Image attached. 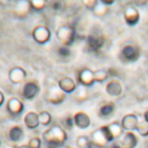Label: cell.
<instances>
[{"label":"cell","instance_id":"1","mask_svg":"<svg viewBox=\"0 0 148 148\" xmlns=\"http://www.w3.org/2000/svg\"><path fill=\"white\" fill-rule=\"evenodd\" d=\"M43 139L45 143H53L61 145L66 141L67 134L65 131L59 125H53L44 132Z\"/></svg>","mask_w":148,"mask_h":148},{"label":"cell","instance_id":"2","mask_svg":"<svg viewBox=\"0 0 148 148\" xmlns=\"http://www.w3.org/2000/svg\"><path fill=\"white\" fill-rule=\"evenodd\" d=\"M113 139L114 138L111 135L106 125L96 129L92 133L91 142H92V145H94L97 148H103L108 143L112 142Z\"/></svg>","mask_w":148,"mask_h":148},{"label":"cell","instance_id":"3","mask_svg":"<svg viewBox=\"0 0 148 148\" xmlns=\"http://www.w3.org/2000/svg\"><path fill=\"white\" fill-rule=\"evenodd\" d=\"M56 36L63 46L69 47L75 38V30L71 25H61L56 32Z\"/></svg>","mask_w":148,"mask_h":148},{"label":"cell","instance_id":"4","mask_svg":"<svg viewBox=\"0 0 148 148\" xmlns=\"http://www.w3.org/2000/svg\"><path fill=\"white\" fill-rule=\"evenodd\" d=\"M46 99L54 105H58V104H61L64 99H65V92H64L58 86H51L45 94Z\"/></svg>","mask_w":148,"mask_h":148},{"label":"cell","instance_id":"5","mask_svg":"<svg viewBox=\"0 0 148 148\" xmlns=\"http://www.w3.org/2000/svg\"><path fill=\"white\" fill-rule=\"evenodd\" d=\"M34 40L41 45L47 43L51 38V31L45 25H38L32 32Z\"/></svg>","mask_w":148,"mask_h":148},{"label":"cell","instance_id":"6","mask_svg":"<svg viewBox=\"0 0 148 148\" xmlns=\"http://www.w3.org/2000/svg\"><path fill=\"white\" fill-rule=\"evenodd\" d=\"M140 57L139 48L136 45H125L121 51V58L127 62H134Z\"/></svg>","mask_w":148,"mask_h":148},{"label":"cell","instance_id":"7","mask_svg":"<svg viewBox=\"0 0 148 148\" xmlns=\"http://www.w3.org/2000/svg\"><path fill=\"white\" fill-rule=\"evenodd\" d=\"M78 80L81 86H84L86 87L91 86L94 82V71H92L89 68H85L81 70L79 73Z\"/></svg>","mask_w":148,"mask_h":148},{"label":"cell","instance_id":"8","mask_svg":"<svg viewBox=\"0 0 148 148\" xmlns=\"http://www.w3.org/2000/svg\"><path fill=\"white\" fill-rule=\"evenodd\" d=\"M139 12L134 6H128L124 12V18L125 23L130 26L136 25L139 21Z\"/></svg>","mask_w":148,"mask_h":148},{"label":"cell","instance_id":"9","mask_svg":"<svg viewBox=\"0 0 148 148\" xmlns=\"http://www.w3.org/2000/svg\"><path fill=\"white\" fill-rule=\"evenodd\" d=\"M138 117L133 113L126 114L123 117L121 120V125L124 130L126 132H133L137 129V126L138 125Z\"/></svg>","mask_w":148,"mask_h":148},{"label":"cell","instance_id":"10","mask_svg":"<svg viewBox=\"0 0 148 148\" xmlns=\"http://www.w3.org/2000/svg\"><path fill=\"white\" fill-rule=\"evenodd\" d=\"M39 92V86L36 82L29 81L25 83L23 87L22 95L25 99H34Z\"/></svg>","mask_w":148,"mask_h":148},{"label":"cell","instance_id":"11","mask_svg":"<svg viewBox=\"0 0 148 148\" xmlns=\"http://www.w3.org/2000/svg\"><path fill=\"white\" fill-rule=\"evenodd\" d=\"M74 124L79 129H86L91 124V119L84 112H78L73 116Z\"/></svg>","mask_w":148,"mask_h":148},{"label":"cell","instance_id":"12","mask_svg":"<svg viewBox=\"0 0 148 148\" xmlns=\"http://www.w3.org/2000/svg\"><path fill=\"white\" fill-rule=\"evenodd\" d=\"M58 87L65 93H72L77 89V85L71 77H64L62 78L58 84Z\"/></svg>","mask_w":148,"mask_h":148},{"label":"cell","instance_id":"13","mask_svg":"<svg viewBox=\"0 0 148 148\" xmlns=\"http://www.w3.org/2000/svg\"><path fill=\"white\" fill-rule=\"evenodd\" d=\"M122 91H123L122 84L120 83V81H119L117 79H112V80L109 81L106 86V93L112 97L119 96L122 93Z\"/></svg>","mask_w":148,"mask_h":148},{"label":"cell","instance_id":"14","mask_svg":"<svg viewBox=\"0 0 148 148\" xmlns=\"http://www.w3.org/2000/svg\"><path fill=\"white\" fill-rule=\"evenodd\" d=\"M138 144V138L133 132H126L121 138L122 148H135Z\"/></svg>","mask_w":148,"mask_h":148},{"label":"cell","instance_id":"15","mask_svg":"<svg viewBox=\"0 0 148 148\" xmlns=\"http://www.w3.org/2000/svg\"><path fill=\"white\" fill-rule=\"evenodd\" d=\"M9 78L12 83L18 84L25 80V79L26 78V72L21 67H14L10 71Z\"/></svg>","mask_w":148,"mask_h":148},{"label":"cell","instance_id":"16","mask_svg":"<svg viewBox=\"0 0 148 148\" xmlns=\"http://www.w3.org/2000/svg\"><path fill=\"white\" fill-rule=\"evenodd\" d=\"M6 108H7L8 112L11 114L18 115V114H19V113H21L23 112L24 105L18 99L12 98L8 101V103L6 105Z\"/></svg>","mask_w":148,"mask_h":148},{"label":"cell","instance_id":"17","mask_svg":"<svg viewBox=\"0 0 148 148\" xmlns=\"http://www.w3.org/2000/svg\"><path fill=\"white\" fill-rule=\"evenodd\" d=\"M105 43V38L99 34L90 35L87 39V45L92 51H97L103 46Z\"/></svg>","mask_w":148,"mask_h":148},{"label":"cell","instance_id":"18","mask_svg":"<svg viewBox=\"0 0 148 148\" xmlns=\"http://www.w3.org/2000/svg\"><path fill=\"white\" fill-rule=\"evenodd\" d=\"M25 124L29 129H35L38 126L39 119H38V114L35 112H29L26 113L24 119Z\"/></svg>","mask_w":148,"mask_h":148},{"label":"cell","instance_id":"19","mask_svg":"<svg viewBox=\"0 0 148 148\" xmlns=\"http://www.w3.org/2000/svg\"><path fill=\"white\" fill-rule=\"evenodd\" d=\"M9 138H10L11 141L13 142V143L20 142L22 140V138H24V131H23V129L18 125L13 126L9 132Z\"/></svg>","mask_w":148,"mask_h":148},{"label":"cell","instance_id":"20","mask_svg":"<svg viewBox=\"0 0 148 148\" xmlns=\"http://www.w3.org/2000/svg\"><path fill=\"white\" fill-rule=\"evenodd\" d=\"M72 97L73 99L79 101V102H83L87 99L88 98V90L86 86H80L77 87V89L72 92Z\"/></svg>","mask_w":148,"mask_h":148},{"label":"cell","instance_id":"21","mask_svg":"<svg viewBox=\"0 0 148 148\" xmlns=\"http://www.w3.org/2000/svg\"><path fill=\"white\" fill-rule=\"evenodd\" d=\"M107 127H108V130L113 138H119L123 134L124 129L121 125V123H119L118 121H114V122L107 125Z\"/></svg>","mask_w":148,"mask_h":148},{"label":"cell","instance_id":"22","mask_svg":"<svg viewBox=\"0 0 148 148\" xmlns=\"http://www.w3.org/2000/svg\"><path fill=\"white\" fill-rule=\"evenodd\" d=\"M32 6L30 4V1H20L16 6L15 12L18 13V16H25L31 10Z\"/></svg>","mask_w":148,"mask_h":148},{"label":"cell","instance_id":"23","mask_svg":"<svg viewBox=\"0 0 148 148\" xmlns=\"http://www.w3.org/2000/svg\"><path fill=\"white\" fill-rule=\"evenodd\" d=\"M114 109H115V106L112 103H107V104H105L104 106H102L99 109V115L101 117V118H106V117H109L113 112H114Z\"/></svg>","mask_w":148,"mask_h":148},{"label":"cell","instance_id":"24","mask_svg":"<svg viewBox=\"0 0 148 148\" xmlns=\"http://www.w3.org/2000/svg\"><path fill=\"white\" fill-rule=\"evenodd\" d=\"M92 12L98 17H103L106 14H107V12H109V8L107 5H104L101 1H98L97 5H95V7Z\"/></svg>","mask_w":148,"mask_h":148},{"label":"cell","instance_id":"25","mask_svg":"<svg viewBox=\"0 0 148 148\" xmlns=\"http://www.w3.org/2000/svg\"><path fill=\"white\" fill-rule=\"evenodd\" d=\"M76 143L79 148H90L92 145L91 139L87 136H85V135L79 136L77 138Z\"/></svg>","mask_w":148,"mask_h":148},{"label":"cell","instance_id":"26","mask_svg":"<svg viewBox=\"0 0 148 148\" xmlns=\"http://www.w3.org/2000/svg\"><path fill=\"white\" fill-rule=\"evenodd\" d=\"M108 78V71L104 69H99L94 71V79L95 82H104Z\"/></svg>","mask_w":148,"mask_h":148},{"label":"cell","instance_id":"27","mask_svg":"<svg viewBox=\"0 0 148 148\" xmlns=\"http://www.w3.org/2000/svg\"><path fill=\"white\" fill-rule=\"evenodd\" d=\"M38 119H39V123L43 125H48L51 122V115L46 112V111H43L41 112H39L38 114Z\"/></svg>","mask_w":148,"mask_h":148},{"label":"cell","instance_id":"28","mask_svg":"<svg viewBox=\"0 0 148 148\" xmlns=\"http://www.w3.org/2000/svg\"><path fill=\"white\" fill-rule=\"evenodd\" d=\"M136 131L140 134V136L147 137L148 136V123H146L145 120L139 121Z\"/></svg>","mask_w":148,"mask_h":148},{"label":"cell","instance_id":"29","mask_svg":"<svg viewBox=\"0 0 148 148\" xmlns=\"http://www.w3.org/2000/svg\"><path fill=\"white\" fill-rule=\"evenodd\" d=\"M30 4L32 9L36 11H41L45 7L46 2L45 0H32V1H30Z\"/></svg>","mask_w":148,"mask_h":148},{"label":"cell","instance_id":"30","mask_svg":"<svg viewBox=\"0 0 148 148\" xmlns=\"http://www.w3.org/2000/svg\"><path fill=\"white\" fill-rule=\"evenodd\" d=\"M63 125H64V128H66V129H71L73 127V125H75V124H74L73 117H71V116L65 117L63 119Z\"/></svg>","mask_w":148,"mask_h":148},{"label":"cell","instance_id":"31","mask_svg":"<svg viewBox=\"0 0 148 148\" xmlns=\"http://www.w3.org/2000/svg\"><path fill=\"white\" fill-rule=\"evenodd\" d=\"M41 139L38 137H34L29 140L28 145L31 148H40L41 147Z\"/></svg>","mask_w":148,"mask_h":148},{"label":"cell","instance_id":"32","mask_svg":"<svg viewBox=\"0 0 148 148\" xmlns=\"http://www.w3.org/2000/svg\"><path fill=\"white\" fill-rule=\"evenodd\" d=\"M58 53H59V55H61V56H63V57H67V56L70 55L71 51H70L69 47H67V46H63V45H62V46L58 49Z\"/></svg>","mask_w":148,"mask_h":148},{"label":"cell","instance_id":"33","mask_svg":"<svg viewBox=\"0 0 148 148\" xmlns=\"http://www.w3.org/2000/svg\"><path fill=\"white\" fill-rule=\"evenodd\" d=\"M97 3H98V1H96V0H86V1H84L85 5H86L88 9H90L91 11L93 10V8H94L95 5H97Z\"/></svg>","mask_w":148,"mask_h":148},{"label":"cell","instance_id":"34","mask_svg":"<svg viewBox=\"0 0 148 148\" xmlns=\"http://www.w3.org/2000/svg\"><path fill=\"white\" fill-rule=\"evenodd\" d=\"M104 5H107V6H109V5H113L114 4V1H107V0H102L101 1Z\"/></svg>","mask_w":148,"mask_h":148},{"label":"cell","instance_id":"35","mask_svg":"<svg viewBox=\"0 0 148 148\" xmlns=\"http://www.w3.org/2000/svg\"><path fill=\"white\" fill-rule=\"evenodd\" d=\"M4 100H5V98H4V95L2 93V92L0 91V106H1L4 103Z\"/></svg>","mask_w":148,"mask_h":148},{"label":"cell","instance_id":"36","mask_svg":"<svg viewBox=\"0 0 148 148\" xmlns=\"http://www.w3.org/2000/svg\"><path fill=\"white\" fill-rule=\"evenodd\" d=\"M111 148H122L121 145H119L118 143H113L111 146Z\"/></svg>","mask_w":148,"mask_h":148},{"label":"cell","instance_id":"37","mask_svg":"<svg viewBox=\"0 0 148 148\" xmlns=\"http://www.w3.org/2000/svg\"><path fill=\"white\" fill-rule=\"evenodd\" d=\"M144 119H145L144 120H145L146 123H148V110L145 112V113H144Z\"/></svg>","mask_w":148,"mask_h":148},{"label":"cell","instance_id":"38","mask_svg":"<svg viewBox=\"0 0 148 148\" xmlns=\"http://www.w3.org/2000/svg\"><path fill=\"white\" fill-rule=\"evenodd\" d=\"M17 148H31L28 145H19L18 147Z\"/></svg>","mask_w":148,"mask_h":148},{"label":"cell","instance_id":"39","mask_svg":"<svg viewBox=\"0 0 148 148\" xmlns=\"http://www.w3.org/2000/svg\"><path fill=\"white\" fill-rule=\"evenodd\" d=\"M58 148H69L68 146H65L64 145H59Z\"/></svg>","mask_w":148,"mask_h":148},{"label":"cell","instance_id":"40","mask_svg":"<svg viewBox=\"0 0 148 148\" xmlns=\"http://www.w3.org/2000/svg\"><path fill=\"white\" fill-rule=\"evenodd\" d=\"M5 148H14L13 146H12V145H6Z\"/></svg>","mask_w":148,"mask_h":148},{"label":"cell","instance_id":"41","mask_svg":"<svg viewBox=\"0 0 148 148\" xmlns=\"http://www.w3.org/2000/svg\"><path fill=\"white\" fill-rule=\"evenodd\" d=\"M0 145H1V141H0Z\"/></svg>","mask_w":148,"mask_h":148}]
</instances>
